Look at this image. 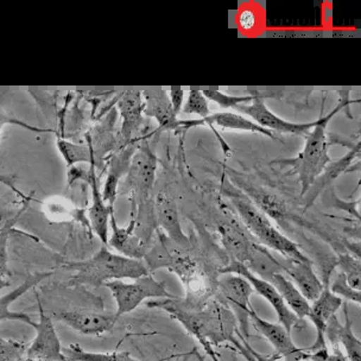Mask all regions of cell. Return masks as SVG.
Segmentation results:
<instances>
[{
    "instance_id": "cell-16",
    "label": "cell",
    "mask_w": 361,
    "mask_h": 361,
    "mask_svg": "<svg viewBox=\"0 0 361 361\" xmlns=\"http://www.w3.org/2000/svg\"><path fill=\"white\" fill-rule=\"evenodd\" d=\"M209 126L212 130L216 133V128H227V130H235V131H247L253 133H259V135H267L272 140H277L275 133L270 130L262 128L260 125L257 124L252 119L237 114L233 112H216L211 113L208 117L203 119H194V121H178V131L182 130H188V128H195V126Z\"/></svg>"
},
{
    "instance_id": "cell-36",
    "label": "cell",
    "mask_w": 361,
    "mask_h": 361,
    "mask_svg": "<svg viewBox=\"0 0 361 361\" xmlns=\"http://www.w3.org/2000/svg\"><path fill=\"white\" fill-rule=\"evenodd\" d=\"M310 361H348L346 355H343L340 348H333V353L328 350L327 347L322 350H315V352H309V359Z\"/></svg>"
},
{
    "instance_id": "cell-41",
    "label": "cell",
    "mask_w": 361,
    "mask_h": 361,
    "mask_svg": "<svg viewBox=\"0 0 361 361\" xmlns=\"http://www.w3.org/2000/svg\"><path fill=\"white\" fill-rule=\"evenodd\" d=\"M192 354H195V357H197V360L204 361V359H203L202 355H200L199 350H197V348H194V350H192Z\"/></svg>"
},
{
    "instance_id": "cell-13",
    "label": "cell",
    "mask_w": 361,
    "mask_h": 361,
    "mask_svg": "<svg viewBox=\"0 0 361 361\" xmlns=\"http://www.w3.org/2000/svg\"><path fill=\"white\" fill-rule=\"evenodd\" d=\"M154 214L156 225L164 231V234L180 246H188L190 237L185 235L180 226V214L176 200L169 192L161 190L154 200Z\"/></svg>"
},
{
    "instance_id": "cell-11",
    "label": "cell",
    "mask_w": 361,
    "mask_h": 361,
    "mask_svg": "<svg viewBox=\"0 0 361 361\" xmlns=\"http://www.w3.org/2000/svg\"><path fill=\"white\" fill-rule=\"evenodd\" d=\"M51 320L59 321L80 334L99 336V335L112 331L117 324L116 314L93 312V310H56L48 314Z\"/></svg>"
},
{
    "instance_id": "cell-34",
    "label": "cell",
    "mask_w": 361,
    "mask_h": 361,
    "mask_svg": "<svg viewBox=\"0 0 361 361\" xmlns=\"http://www.w3.org/2000/svg\"><path fill=\"white\" fill-rule=\"evenodd\" d=\"M234 346L237 347L239 353L244 355L245 359L247 361H281L282 357H279L277 354H271V355H265V354L257 352L253 347L250 346L247 340L240 334V331L238 333L237 338H234L232 341Z\"/></svg>"
},
{
    "instance_id": "cell-32",
    "label": "cell",
    "mask_w": 361,
    "mask_h": 361,
    "mask_svg": "<svg viewBox=\"0 0 361 361\" xmlns=\"http://www.w3.org/2000/svg\"><path fill=\"white\" fill-rule=\"evenodd\" d=\"M202 93L208 102L218 104L221 109H235L238 105L250 104L253 100V95H227L220 90H202Z\"/></svg>"
},
{
    "instance_id": "cell-43",
    "label": "cell",
    "mask_w": 361,
    "mask_h": 361,
    "mask_svg": "<svg viewBox=\"0 0 361 361\" xmlns=\"http://www.w3.org/2000/svg\"><path fill=\"white\" fill-rule=\"evenodd\" d=\"M22 361H25V359H24V360H22Z\"/></svg>"
},
{
    "instance_id": "cell-12",
    "label": "cell",
    "mask_w": 361,
    "mask_h": 361,
    "mask_svg": "<svg viewBox=\"0 0 361 361\" xmlns=\"http://www.w3.org/2000/svg\"><path fill=\"white\" fill-rule=\"evenodd\" d=\"M248 320L252 324L257 331H259L264 338L275 348L279 357L286 361H305L309 359V350L296 346L291 338V333L286 331L281 324H272L262 319L256 310L252 309L248 314Z\"/></svg>"
},
{
    "instance_id": "cell-3",
    "label": "cell",
    "mask_w": 361,
    "mask_h": 361,
    "mask_svg": "<svg viewBox=\"0 0 361 361\" xmlns=\"http://www.w3.org/2000/svg\"><path fill=\"white\" fill-rule=\"evenodd\" d=\"M63 267L75 272L68 282L71 286H87L95 289L111 281L137 279L150 275L143 260L114 255L105 245L88 259L68 262Z\"/></svg>"
},
{
    "instance_id": "cell-19",
    "label": "cell",
    "mask_w": 361,
    "mask_h": 361,
    "mask_svg": "<svg viewBox=\"0 0 361 361\" xmlns=\"http://www.w3.org/2000/svg\"><path fill=\"white\" fill-rule=\"evenodd\" d=\"M343 312H345V324H341L336 315L331 316L326 328L324 336H327L333 348H338L340 345L345 348L348 361H361L360 338H357L354 334L352 320L348 312V305L346 302H343Z\"/></svg>"
},
{
    "instance_id": "cell-23",
    "label": "cell",
    "mask_w": 361,
    "mask_h": 361,
    "mask_svg": "<svg viewBox=\"0 0 361 361\" xmlns=\"http://www.w3.org/2000/svg\"><path fill=\"white\" fill-rule=\"evenodd\" d=\"M54 272H36L30 277H27L22 286L12 290L11 293H6L4 296L0 298V321H20L24 324H29V326H34V321L31 320V317L24 312H15L10 310V305L13 302L17 301L20 296L24 293H27L29 290L32 289L35 286L39 284L42 281L48 279L50 276H53Z\"/></svg>"
},
{
    "instance_id": "cell-26",
    "label": "cell",
    "mask_w": 361,
    "mask_h": 361,
    "mask_svg": "<svg viewBox=\"0 0 361 361\" xmlns=\"http://www.w3.org/2000/svg\"><path fill=\"white\" fill-rule=\"evenodd\" d=\"M67 361H140L135 359L128 352H111V353H93L83 350L80 345H71L63 352Z\"/></svg>"
},
{
    "instance_id": "cell-39",
    "label": "cell",
    "mask_w": 361,
    "mask_h": 361,
    "mask_svg": "<svg viewBox=\"0 0 361 361\" xmlns=\"http://www.w3.org/2000/svg\"><path fill=\"white\" fill-rule=\"evenodd\" d=\"M255 23H256V20H255V17H253L251 12L244 11L241 13L240 24L245 27V29H250V27H252Z\"/></svg>"
},
{
    "instance_id": "cell-25",
    "label": "cell",
    "mask_w": 361,
    "mask_h": 361,
    "mask_svg": "<svg viewBox=\"0 0 361 361\" xmlns=\"http://www.w3.org/2000/svg\"><path fill=\"white\" fill-rule=\"evenodd\" d=\"M135 150H137L135 145H128V147H125L124 151H121L117 156L113 157L109 175L104 185V192H102V197L105 200V202H109V206L111 207H113L117 197L118 185L121 178L123 175L128 173Z\"/></svg>"
},
{
    "instance_id": "cell-1",
    "label": "cell",
    "mask_w": 361,
    "mask_h": 361,
    "mask_svg": "<svg viewBox=\"0 0 361 361\" xmlns=\"http://www.w3.org/2000/svg\"><path fill=\"white\" fill-rule=\"evenodd\" d=\"M157 240L149 248L143 262L149 272L168 269L183 283L185 300L194 305H203L214 298L220 267H215L209 257L192 246H180L166 234L158 232Z\"/></svg>"
},
{
    "instance_id": "cell-8",
    "label": "cell",
    "mask_w": 361,
    "mask_h": 361,
    "mask_svg": "<svg viewBox=\"0 0 361 361\" xmlns=\"http://www.w3.org/2000/svg\"><path fill=\"white\" fill-rule=\"evenodd\" d=\"M224 274H234V275L244 277L252 286L253 291L259 293L264 300H267L270 303L271 307L277 314L279 324H282L286 331L291 333L293 329H303L305 327V321L298 319V316L290 310L275 286L265 279L255 275L252 271L248 270L245 264L237 260H230L228 264L220 270V275Z\"/></svg>"
},
{
    "instance_id": "cell-4",
    "label": "cell",
    "mask_w": 361,
    "mask_h": 361,
    "mask_svg": "<svg viewBox=\"0 0 361 361\" xmlns=\"http://www.w3.org/2000/svg\"><path fill=\"white\" fill-rule=\"evenodd\" d=\"M224 190L230 197L231 204L235 214L240 220L245 228L248 231L257 243L263 245L264 247L279 253L282 258H293L298 260H310L305 253L302 252L298 245L293 243L291 239L286 237L281 231L276 227L271 219L265 213L260 211L256 204L245 195L244 192H237L224 187Z\"/></svg>"
},
{
    "instance_id": "cell-31",
    "label": "cell",
    "mask_w": 361,
    "mask_h": 361,
    "mask_svg": "<svg viewBox=\"0 0 361 361\" xmlns=\"http://www.w3.org/2000/svg\"><path fill=\"white\" fill-rule=\"evenodd\" d=\"M328 281V286L331 293L336 295L338 298H345L347 301L353 302L357 305H361V291L352 289L341 272L335 274L334 279Z\"/></svg>"
},
{
    "instance_id": "cell-6",
    "label": "cell",
    "mask_w": 361,
    "mask_h": 361,
    "mask_svg": "<svg viewBox=\"0 0 361 361\" xmlns=\"http://www.w3.org/2000/svg\"><path fill=\"white\" fill-rule=\"evenodd\" d=\"M107 289L117 302L118 317L133 312L142 302L149 298H171L175 296L166 290V283L154 279V276L147 275L135 279L133 283H124L123 281H111L106 283Z\"/></svg>"
},
{
    "instance_id": "cell-21",
    "label": "cell",
    "mask_w": 361,
    "mask_h": 361,
    "mask_svg": "<svg viewBox=\"0 0 361 361\" xmlns=\"http://www.w3.org/2000/svg\"><path fill=\"white\" fill-rule=\"evenodd\" d=\"M109 226L112 228V235L109 238V246L117 250L118 252H121L124 257L131 259L143 260L150 247L135 235V219H131L128 227H119L116 221L114 212H112Z\"/></svg>"
},
{
    "instance_id": "cell-20",
    "label": "cell",
    "mask_w": 361,
    "mask_h": 361,
    "mask_svg": "<svg viewBox=\"0 0 361 361\" xmlns=\"http://www.w3.org/2000/svg\"><path fill=\"white\" fill-rule=\"evenodd\" d=\"M144 114L154 118L162 131L178 132V116L173 112L169 94L164 90H147L142 92Z\"/></svg>"
},
{
    "instance_id": "cell-37",
    "label": "cell",
    "mask_w": 361,
    "mask_h": 361,
    "mask_svg": "<svg viewBox=\"0 0 361 361\" xmlns=\"http://www.w3.org/2000/svg\"><path fill=\"white\" fill-rule=\"evenodd\" d=\"M169 94L170 102L173 106V112L176 113V116L180 114L185 104V92L183 90H170L168 92Z\"/></svg>"
},
{
    "instance_id": "cell-2",
    "label": "cell",
    "mask_w": 361,
    "mask_h": 361,
    "mask_svg": "<svg viewBox=\"0 0 361 361\" xmlns=\"http://www.w3.org/2000/svg\"><path fill=\"white\" fill-rule=\"evenodd\" d=\"M147 305V308L168 312L171 319L178 321L201 343L203 350L220 346L221 343H232L240 331L232 310L215 298L203 305H194L185 298L173 296L149 301Z\"/></svg>"
},
{
    "instance_id": "cell-29",
    "label": "cell",
    "mask_w": 361,
    "mask_h": 361,
    "mask_svg": "<svg viewBox=\"0 0 361 361\" xmlns=\"http://www.w3.org/2000/svg\"><path fill=\"white\" fill-rule=\"evenodd\" d=\"M27 207V204L25 207L23 208L22 211L19 212L18 214L16 215V216L8 219L4 225L1 226V228H0V284H5V283L3 282V279L8 274V238H10V234L13 232V227H15L16 222H17V219L20 216V214H22L24 209ZM0 289H1V286H0Z\"/></svg>"
},
{
    "instance_id": "cell-18",
    "label": "cell",
    "mask_w": 361,
    "mask_h": 361,
    "mask_svg": "<svg viewBox=\"0 0 361 361\" xmlns=\"http://www.w3.org/2000/svg\"><path fill=\"white\" fill-rule=\"evenodd\" d=\"M94 163H92L86 177L92 189V206L88 209V221L90 228L98 235L102 244L109 246V219L112 214L113 207L106 204L105 200L102 197L99 178L95 173Z\"/></svg>"
},
{
    "instance_id": "cell-22",
    "label": "cell",
    "mask_w": 361,
    "mask_h": 361,
    "mask_svg": "<svg viewBox=\"0 0 361 361\" xmlns=\"http://www.w3.org/2000/svg\"><path fill=\"white\" fill-rule=\"evenodd\" d=\"M118 107L123 118L121 138L125 144L131 143L132 137L143 124L144 100L140 90H128L121 95Z\"/></svg>"
},
{
    "instance_id": "cell-5",
    "label": "cell",
    "mask_w": 361,
    "mask_h": 361,
    "mask_svg": "<svg viewBox=\"0 0 361 361\" xmlns=\"http://www.w3.org/2000/svg\"><path fill=\"white\" fill-rule=\"evenodd\" d=\"M343 99L341 98V102H338L331 112L316 119V125L305 137V147L298 157L277 162L282 163L284 166H293L291 171L298 173V180L301 183L302 196L308 192L314 180L320 176L328 163L331 161L328 152L329 140L327 137V125L340 109L350 106L348 92H343Z\"/></svg>"
},
{
    "instance_id": "cell-9",
    "label": "cell",
    "mask_w": 361,
    "mask_h": 361,
    "mask_svg": "<svg viewBox=\"0 0 361 361\" xmlns=\"http://www.w3.org/2000/svg\"><path fill=\"white\" fill-rule=\"evenodd\" d=\"M36 298L39 320L32 326L36 331V338L27 346L25 361H67L54 321L44 312L41 298L36 295Z\"/></svg>"
},
{
    "instance_id": "cell-17",
    "label": "cell",
    "mask_w": 361,
    "mask_h": 361,
    "mask_svg": "<svg viewBox=\"0 0 361 361\" xmlns=\"http://www.w3.org/2000/svg\"><path fill=\"white\" fill-rule=\"evenodd\" d=\"M359 157H360V142H357L353 145H350V151L343 157L328 163V166L324 168L320 176L317 177L314 180V183L310 185L308 192L302 196L305 209L315 202V200L320 196L324 189L331 185L338 176L347 173L354 163H359Z\"/></svg>"
},
{
    "instance_id": "cell-14",
    "label": "cell",
    "mask_w": 361,
    "mask_h": 361,
    "mask_svg": "<svg viewBox=\"0 0 361 361\" xmlns=\"http://www.w3.org/2000/svg\"><path fill=\"white\" fill-rule=\"evenodd\" d=\"M324 284L322 293L315 301H312L307 316L316 328L315 343L312 347L307 348L309 352H315L327 347L324 333H326L328 322L331 320V316H334L338 309L343 307V298H338L336 295L331 293L328 286V282H324Z\"/></svg>"
},
{
    "instance_id": "cell-15",
    "label": "cell",
    "mask_w": 361,
    "mask_h": 361,
    "mask_svg": "<svg viewBox=\"0 0 361 361\" xmlns=\"http://www.w3.org/2000/svg\"><path fill=\"white\" fill-rule=\"evenodd\" d=\"M279 258V267L284 275L301 291L308 302L315 301L324 290V284L316 275L312 260H298L293 258Z\"/></svg>"
},
{
    "instance_id": "cell-27",
    "label": "cell",
    "mask_w": 361,
    "mask_h": 361,
    "mask_svg": "<svg viewBox=\"0 0 361 361\" xmlns=\"http://www.w3.org/2000/svg\"><path fill=\"white\" fill-rule=\"evenodd\" d=\"M335 267L352 289L361 291V262L360 257H355L350 253H338L335 258Z\"/></svg>"
},
{
    "instance_id": "cell-28",
    "label": "cell",
    "mask_w": 361,
    "mask_h": 361,
    "mask_svg": "<svg viewBox=\"0 0 361 361\" xmlns=\"http://www.w3.org/2000/svg\"><path fill=\"white\" fill-rule=\"evenodd\" d=\"M57 147L68 166H75L76 163L80 162H90V164L94 163V152L92 147L73 144L63 140H57Z\"/></svg>"
},
{
    "instance_id": "cell-38",
    "label": "cell",
    "mask_w": 361,
    "mask_h": 361,
    "mask_svg": "<svg viewBox=\"0 0 361 361\" xmlns=\"http://www.w3.org/2000/svg\"><path fill=\"white\" fill-rule=\"evenodd\" d=\"M0 183H1V185H6L8 188L11 189L12 192H16V194H17L19 197H22V199L25 200V201H29V200H31L30 197H27V195H24V194H23L20 190L17 189V187H16L15 185V180H13L12 177L0 175Z\"/></svg>"
},
{
    "instance_id": "cell-35",
    "label": "cell",
    "mask_w": 361,
    "mask_h": 361,
    "mask_svg": "<svg viewBox=\"0 0 361 361\" xmlns=\"http://www.w3.org/2000/svg\"><path fill=\"white\" fill-rule=\"evenodd\" d=\"M8 125H15V126H19V128H25L27 131L36 132V133H47V132H54L53 130L49 128H36L34 125L27 124L24 121H19L18 118L13 117L11 114H8L3 106L0 105V135L1 132L4 130L5 126Z\"/></svg>"
},
{
    "instance_id": "cell-7",
    "label": "cell",
    "mask_w": 361,
    "mask_h": 361,
    "mask_svg": "<svg viewBox=\"0 0 361 361\" xmlns=\"http://www.w3.org/2000/svg\"><path fill=\"white\" fill-rule=\"evenodd\" d=\"M255 293L251 284L241 276L224 274L219 276L214 298L230 308L237 317L240 334L246 340L250 338L248 314L252 310L251 296Z\"/></svg>"
},
{
    "instance_id": "cell-30",
    "label": "cell",
    "mask_w": 361,
    "mask_h": 361,
    "mask_svg": "<svg viewBox=\"0 0 361 361\" xmlns=\"http://www.w3.org/2000/svg\"><path fill=\"white\" fill-rule=\"evenodd\" d=\"M180 112H183L185 114H196V116H199L200 119L208 117L211 114L209 102H208L207 98L203 95L202 90H189L188 97H187V100L183 104Z\"/></svg>"
},
{
    "instance_id": "cell-40",
    "label": "cell",
    "mask_w": 361,
    "mask_h": 361,
    "mask_svg": "<svg viewBox=\"0 0 361 361\" xmlns=\"http://www.w3.org/2000/svg\"><path fill=\"white\" fill-rule=\"evenodd\" d=\"M204 350L207 352V354L211 357L212 360L220 361V359H219V354L213 350V347H207V348H204Z\"/></svg>"
},
{
    "instance_id": "cell-33",
    "label": "cell",
    "mask_w": 361,
    "mask_h": 361,
    "mask_svg": "<svg viewBox=\"0 0 361 361\" xmlns=\"http://www.w3.org/2000/svg\"><path fill=\"white\" fill-rule=\"evenodd\" d=\"M27 346L25 343L0 338V361H22L25 359Z\"/></svg>"
},
{
    "instance_id": "cell-10",
    "label": "cell",
    "mask_w": 361,
    "mask_h": 361,
    "mask_svg": "<svg viewBox=\"0 0 361 361\" xmlns=\"http://www.w3.org/2000/svg\"><path fill=\"white\" fill-rule=\"evenodd\" d=\"M264 98H265L264 95L257 93L256 95H253L251 104L238 105L234 109H237L241 114H246L253 121H256L257 124L267 130H270L271 132L300 135L305 138L309 132L312 131V128L315 126L316 121H309V123H293L279 117L277 114L267 109V106L264 102Z\"/></svg>"
},
{
    "instance_id": "cell-24",
    "label": "cell",
    "mask_w": 361,
    "mask_h": 361,
    "mask_svg": "<svg viewBox=\"0 0 361 361\" xmlns=\"http://www.w3.org/2000/svg\"><path fill=\"white\" fill-rule=\"evenodd\" d=\"M265 281L275 286L281 295V298H283V301L286 302V305L289 307L290 310L298 316V319L305 320V317L308 316L310 303L305 300V296L295 286V284L282 272L272 274Z\"/></svg>"
},
{
    "instance_id": "cell-42",
    "label": "cell",
    "mask_w": 361,
    "mask_h": 361,
    "mask_svg": "<svg viewBox=\"0 0 361 361\" xmlns=\"http://www.w3.org/2000/svg\"><path fill=\"white\" fill-rule=\"evenodd\" d=\"M190 354H192V352H189V353L185 354L183 357H180V359H177V360L173 361H188V357L190 355Z\"/></svg>"
},
{
    "instance_id": "cell-44",
    "label": "cell",
    "mask_w": 361,
    "mask_h": 361,
    "mask_svg": "<svg viewBox=\"0 0 361 361\" xmlns=\"http://www.w3.org/2000/svg\"><path fill=\"white\" fill-rule=\"evenodd\" d=\"M305 361H310V360H305Z\"/></svg>"
}]
</instances>
